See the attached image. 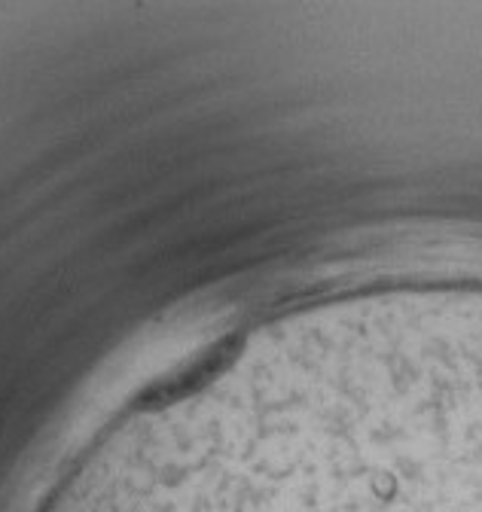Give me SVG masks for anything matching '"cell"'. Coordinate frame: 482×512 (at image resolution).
I'll list each match as a JSON object with an SVG mask.
<instances>
[]
</instances>
